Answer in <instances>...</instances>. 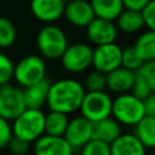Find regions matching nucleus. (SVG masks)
I'll list each match as a JSON object with an SVG mask.
<instances>
[{
	"instance_id": "1",
	"label": "nucleus",
	"mask_w": 155,
	"mask_h": 155,
	"mask_svg": "<svg viewBox=\"0 0 155 155\" xmlns=\"http://www.w3.org/2000/svg\"><path fill=\"white\" fill-rule=\"evenodd\" d=\"M85 94L82 82L73 78H63L51 82L46 105L50 110L70 115L80 109Z\"/></svg>"
},
{
	"instance_id": "2",
	"label": "nucleus",
	"mask_w": 155,
	"mask_h": 155,
	"mask_svg": "<svg viewBox=\"0 0 155 155\" xmlns=\"http://www.w3.org/2000/svg\"><path fill=\"white\" fill-rule=\"evenodd\" d=\"M36 47L41 57L48 61L59 59L69 45L65 31L53 24H45L36 34Z\"/></svg>"
},
{
	"instance_id": "3",
	"label": "nucleus",
	"mask_w": 155,
	"mask_h": 155,
	"mask_svg": "<svg viewBox=\"0 0 155 155\" xmlns=\"http://www.w3.org/2000/svg\"><path fill=\"white\" fill-rule=\"evenodd\" d=\"M111 116L121 126L133 127L145 116L143 99L131 92L116 94L113 98Z\"/></svg>"
},
{
	"instance_id": "4",
	"label": "nucleus",
	"mask_w": 155,
	"mask_h": 155,
	"mask_svg": "<svg viewBox=\"0 0 155 155\" xmlns=\"http://www.w3.org/2000/svg\"><path fill=\"white\" fill-rule=\"evenodd\" d=\"M11 124L15 137L34 143L45 133V113L41 109L27 108Z\"/></svg>"
},
{
	"instance_id": "5",
	"label": "nucleus",
	"mask_w": 155,
	"mask_h": 155,
	"mask_svg": "<svg viewBox=\"0 0 155 155\" xmlns=\"http://www.w3.org/2000/svg\"><path fill=\"white\" fill-rule=\"evenodd\" d=\"M47 73L45 58L40 54H27L15 63L13 80L18 86L25 88L44 80Z\"/></svg>"
},
{
	"instance_id": "6",
	"label": "nucleus",
	"mask_w": 155,
	"mask_h": 155,
	"mask_svg": "<svg viewBox=\"0 0 155 155\" xmlns=\"http://www.w3.org/2000/svg\"><path fill=\"white\" fill-rule=\"evenodd\" d=\"M93 47L87 42L69 44L59 58L63 69L70 74H81L92 67Z\"/></svg>"
},
{
	"instance_id": "7",
	"label": "nucleus",
	"mask_w": 155,
	"mask_h": 155,
	"mask_svg": "<svg viewBox=\"0 0 155 155\" xmlns=\"http://www.w3.org/2000/svg\"><path fill=\"white\" fill-rule=\"evenodd\" d=\"M111 105L113 98L107 91L86 92L79 111L80 115L91 122H97L102 119L111 116Z\"/></svg>"
},
{
	"instance_id": "8",
	"label": "nucleus",
	"mask_w": 155,
	"mask_h": 155,
	"mask_svg": "<svg viewBox=\"0 0 155 155\" xmlns=\"http://www.w3.org/2000/svg\"><path fill=\"white\" fill-rule=\"evenodd\" d=\"M25 109L24 92L21 86L11 84L0 86V116L12 121Z\"/></svg>"
},
{
	"instance_id": "9",
	"label": "nucleus",
	"mask_w": 155,
	"mask_h": 155,
	"mask_svg": "<svg viewBox=\"0 0 155 155\" xmlns=\"http://www.w3.org/2000/svg\"><path fill=\"white\" fill-rule=\"evenodd\" d=\"M121 53L122 48L116 42L94 46L92 54V68L108 74L121 65Z\"/></svg>"
},
{
	"instance_id": "10",
	"label": "nucleus",
	"mask_w": 155,
	"mask_h": 155,
	"mask_svg": "<svg viewBox=\"0 0 155 155\" xmlns=\"http://www.w3.org/2000/svg\"><path fill=\"white\" fill-rule=\"evenodd\" d=\"M85 29H86L87 40L94 46L116 42L119 35V30L115 24V21L99 18V17H94Z\"/></svg>"
},
{
	"instance_id": "11",
	"label": "nucleus",
	"mask_w": 155,
	"mask_h": 155,
	"mask_svg": "<svg viewBox=\"0 0 155 155\" xmlns=\"http://www.w3.org/2000/svg\"><path fill=\"white\" fill-rule=\"evenodd\" d=\"M63 137L68 140L74 151L80 150L88 140L93 138V122L82 115L69 119V124Z\"/></svg>"
},
{
	"instance_id": "12",
	"label": "nucleus",
	"mask_w": 155,
	"mask_h": 155,
	"mask_svg": "<svg viewBox=\"0 0 155 155\" xmlns=\"http://www.w3.org/2000/svg\"><path fill=\"white\" fill-rule=\"evenodd\" d=\"M63 17L75 28H86L96 17L90 0H73L65 4Z\"/></svg>"
},
{
	"instance_id": "13",
	"label": "nucleus",
	"mask_w": 155,
	"mask_h": 155,
	"mask_svg": "<svg viewBox=\"0 0 155 155\" xmlns=\"http://www.w3.org/2000/svg\"><path fill=\"white\" fill-rule=\"evenodd\" d=\"M34 155H74V149L63 136L44 133L33 143Z\"/></svg>"
},
{
	"instance_id": "14",
	"label": "nucleus",
	"mask_w": 155,
	"mask_h": 155,
	"mask_svg": "<svg viewBox=\"0 0 155 155\" xmlns=\"http://www.w3.org/2000/svg\"><path fill=\"white\" fill-rule=\"evenodd\" d=\"M65 2L63 0H30V12L40 22L50 24L63 17Z\"/></svg>"
},
{
	"instance_id": "15",
	"label": "nucleus",
	"mask_w": 155,
	"mask_h": 155,
	"mask_svg": "<svg viewBox=\"0 0 155 155\" xmlns=\"http://www.w3.org/2000/svg\"><path fill=\"white\" fill-rule=\"evenodd\" d=\"M136 79V71L119 67L107 74V90L115 94L131 92Z\"/></svg>"
},
{
	"instance_id": "16",
	"label": "nucleus",
	"mask_w": 155,
	"mask_h": 155,
	"mask_svg": "<svg viewBox=\"0 0 155 155\" xmlns=\"http://www.w3.org/2000/svg\"><path fill=\"white\" fill-rule=\"evenodd\" d=\"M111 155H147V148L133 132L121 133L110 144Z\"/></svg>"
},
{
	"instance_id": "17",
	"label": "nucleus",
	"mask_w": 155,
	"mask_h": 155,
	"mask_svg": "<svg viewBox=\"0 0 155 155\" xmlns=\"http://www.w3.org/2000/svg\"><path fill=\"white\" fill-rule=\"evenodd\" d=\"M51 82L52 81L48 78H45L44 80L23 88L27 108L41 109L44 105H46Z\"/></svg>"
},
{
	"instance_id": "18",
	"label": "nucleus",
	"mask_w": 155,
	"mask_h": 155,
	"mask_svg": "<svg viewBox=\"0 0 155 155\" xmlns=\"http://www.w3.org/2000/svg\"><path fill=\"white\" fill-rule=\"evenodd\" d=\"M115 24L117 27V30L126 35L140 33L142 29L145 28L142 11L127 8H124L122 12L117 16V18L115 19Z\"/></svg>"
},
{
	"instance_id": "19",
	"label": "nucleus",
	"mask_w": 155,
	"mask_h": 155,
	"mask_svg": "<svg viewBox=\"0 0 155 155\" xmlns=\"http://www.w3.org/2000/svg\"><path fill=\"white\" fill-rule=\"evenodd\" d=\"M122 133V126L113 117L108 116L93 122V138L111 144Z\"/></svg>"
},
{
	"instance_id": "20",
	"label": "nucleus",
	"mask_w": 155,
	"mask_h": 155,
	"mask_svg": "<svg viewBox=\"0 0 155 155\" xmlns=\"http://www.w3.org/2000/svg\"><path fill=\"white\" fill-rule=\"evenodd\" d=\"M133 133L147 149H155V116L145 115L133 126Z\"/></svg>"
},
{
	"instance_id": "21",
	"label": "nucleus",
	"mask_w": 155,
	"mask_h": 155,
	"mask_svg": "<svg viewBox=\"0 0 155 155\" xmlns=\"http://www.w3.org/2000/svg\"><path fill=\"white\" fill-rule=\"evenodd\" d=\"M96 17L115 21L122 12V0H90Z\"/></svg>"
},
{
	"instance_id": "22",
	"label": "nucleus",
	"mask_w": 155,
	"mask_h": 155,
	"mask_svg": "<svg viewBox=\"0 0 155 155\" xmlns=\"http://www.w3.org/2000/svg\"><path fill=\"white\" fill-rule=\"evenodd\" d=\"M133 46L144 62L154 61L155 59V31L149 29L142 31L137 36Z\"/></svg>"
},
{
	"instance_id": "23",
	"label": "nucleus",
	"mask_w": 155,
	"mask_h": 155,
	"mask_svg": "<svg viewBox=\"0 0 155 155\" xmlns=\"http://www.w3.org/2000/svg\"><path fill=\"white\" fill-rule=\"evenodd\" d=\"M69 124V115L50 110L45 114V133L51 136H64Z\"/></svg>"
},
{
	"instance_id": "24",
	"label": "nucleus",
	"mask_w": 155,
	"mask_h": 155,
	"mask_svg": "<svg viewBox=\"0 0 155 155\" xmlns=\"http://www.w3.org/2000/svg\"><path fill=\"white\" fill-rule=\"evenodd\" d=\"M17 40V29L15 23L5 17L0 16V50H6L13 46Z\"/></svg>"
},
{
	"instance_id": "25",
	"label": "nucleus",
	"mask_w": 155,
	"mask_h": 155,
	"mask_svg": "<svg viewBox=\"0 0 155 155\" xmlns=\"http://www.w3.org/2000/svg\"><path fill=\"white\" fill-rule=\"evenodd\" d=\"M82 84H84L86 92L105 91L107 90V74L97 69H92L86 74Z\"/></svg>"
},
{
	"instance_id": "26",
	"label": "nucleus",
	"mask_w": 155,
	"mask_h": 155,
	"mask_svg": "<svg viewBox=\"0 0 155 155\" xmlns=\"http://www.w3.org/2000/svg\"><path fill=\"white\" fill-rule=\"evenodd\" d=\"M144 63V61L140 58V56L138 54L137 50L134 48V46H127L125 48H122V53H121V67L127 68L130 70L137 71L142 64Z\"/></svg>"
},
{
	"instance_id": "27",
	"label": "nucleus",
	"mask_w": 155,
	"mask_h": 155,
	"mask_svg": "<svg viewBox=\"0 0 155 155\" xmlns=\"http://www.w3.org/2000/svg\"><path fill=\"white\" fill-rule=\"evenodd\" d=\"M80 155H111L110 144L92 138L80 150Z\"/></svg>"
},
{
	"instance_id": "28",
	"label": "nucleus",
	"mask_w": 155,
	"mask_h": 155,
	"mask_svg": "<svg viewBox=\"0 0 155 155\" xmlns=\"http://www.w3.org/2000/svg\"><path fill=\"white\" fill-rule=\"evenodd\" d=\"M13 61L6 53L0 51V86L10 84L11 80H13Z\"/></svg>"
},
{
	"instance_id": "29",
	"label": "nucleus",
	"mask_w": 155,
	"mask_h": 155,
	"mask_svg": "<svg viewBox=\"0 0 155 155\" xmlns=\"http://www.w3.org/2000/svg\"><path fill=\"white\" fill-rule=\"evenodd\" d=\"M140 76L145 79V81L149 84L153 92H155V59L148 61L142 64V67L136 71Z\"/></svg>"
},
{
	"instance_id": "30",
	"label": "nucleus",
	"mask_w": 155,
	"mask_h": 155,
	"mask_svg": "<svg viewBox=\"0 0 155 155\" xmlns=\"http://www.w3.org/2000/svg\"><path fill=\"white\" fill-rule=\"evenodd\" d=\"M151 92H153V91H151L149 84L145 81V79H144L143 76H140L139 74L136 73V79H134V82H133L131 93H133L136 97H138V98H140V99H144V98L148 97Z\"/></svg>"
},
{
	"instance_id": "31",
	"label": "nucleus",
	"mask_w": 155,
	"mask_h": 155,
	"mask_svg": "<svg viewBox=\"0 0 155 155\" xmlns=\"http://www.w3.org/2000/svg\"><path fill=\"white\" fill-rule=\"evenodd\" d=\"M30 148H31V143L15 136L12 137V139L7 145L10 154H16V155H28V153L30 151Z\"/></svg>"
},
{
	"instance_id": "32",
	"label": "nucleus",
	"mask_w": 155,
	"mask_h": 155,
	"mask_svg": "<svg viewBox=\"0 0 155 155\" xmlns=\"http://www.w3.org/2000/svg\"><path fill=\"white\" fill-rule=\"evenodd\" d=\"M12 137H13V131H12L11 121L0 116V149L7 148Z\"/></svg>"
},
{
	"instance_id": "33",
	"label": "nucleus",
	"mask_w": 155,
	"mask_h": 155,
	"mask_svg": "<svg viewBox=\"0 0 155 155\" xmlns=\"http://www.w3.org/2000/svg\"><path fill=\"white\" fill-rule=\"evenodd\" d=\"M144 25L149 30L155 31V0H150L147 6L142 10Z\"/></svg>"
},
{
	"instance_id": "34",
	"label": "nucleus",
	"mask_w": 155,
	"mask_h": 155,
	"mask_svg": "<svg viewBox=\"0 0 155 155\" xmlns=\"http://www.w3.org/2000/svg\"><path fill=\"white\" fill-rule=\"evenodd\" d=\"M149 1L150 0H122V5H124V8H127V10L142 11Z\"/></svg>"
},
{
	"instance_id": "35",
	"label": "nucleus",
	"mask_w": 155,
	"mask_h": 155,
	"mask_svg": "<svg viewBox=\"0 0 155 155\" xmlns=\"http://www.w3.org/2000/svg\"><path fill=\"white\" fill-rule=\"evenodd\" d=\"M143 104H144L145 115L155 116V92H151L148 97H145L143 99Z\"/></svg>"
},
{
	"instance_id": "36",
	"label": "nucleus",
	"mask_w": 155,
	"mask_h": 155,
	"mask_svg": "<svg viewBox=\"0 0 155 155\" xmlns=\"http://www.w3.org/2000/svg\"><path fill=\"white\" fill-rule=\"evenodd\" d=\"M63 1H64V2L67 4V2H70V1H73V0H63Z\"/></svg>"
},
{
	"instance_id": "37",
	"label": "nucleus",
	"mask_w": 155,
	"mask_h": 155,
	"mask_svg": "<svg viewBox=\"0 0 155 155\" xmlns=\"http://www.w3.org/2000/svg\"><path fill=\"white\" fill-rule=\"evenodd\" d=\"M151 155H155V149L153 150V153H151Z\"/></svg>"
},
{
	"instance_id": "38",
	"label": "nucleus",
	"mask_w": 155,
	"mask_h": 155,
	"mask_svg": "<svg viewBox=\"0 0 155 155\" xmlns=\"http://www.w3.org/2000/svg\"><path fill=\"white\" fill-rule=\"evenodd\" d=\"M8 155H16V154H8Z\"/></svg>"
},
{
	"instance_id": "39",
	"label": "nucleus",
	"mask_w": 155,
	"mask_h": 155,
	"mask_svg": "<svg viewBox=\"0 0 155 155\" xmlns=\"http://www.w3.org/2000/svg\"><path fill=\"white\" fill-rule=\"evenodd\" d=\"M28 1H30V0H28Z\"/></svg>"
}]
</instances>
